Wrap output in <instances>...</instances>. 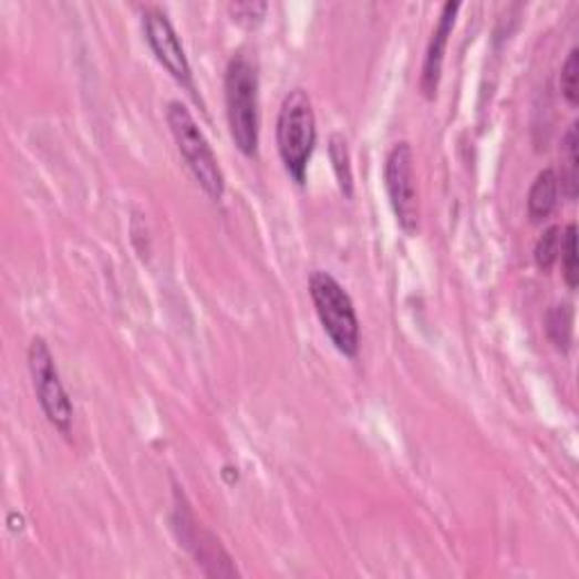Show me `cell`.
<instances>
[{
  "instance_id": "1",
  "label": "cell",
  "mask_w": 579,
  "mask_h": 579,
  "mask_svg": "<svg viewBox=\"0 0 579 579\" xmlns=\"http://www.w3.org/2000/svg\"><path fill=\"white\" fill-rule=\"evenodd\" d=\"M314 143H318V121H314L312 102L303 89H292L279 110L277 145L286 173L299 186L306 182Z\"/></svg>"
},
{
  "instance_id": "2",
  "label": "cell",
  "mask_w": 579,
  "mask_h": 579,
  "mask_svg": "<svg viewBox=\"0 0 579 579\" xmlns=\"http://www.w3.org/2000/svg\"><path fill=\"white\" fill-rule=\"evenodd\" d=\"M225 100L227 118L236 147L245 156H256L258 152V73L251 60L242 52L231 58L225 75Z\"/></svg>"
},
{
  "instance_id": "3",
  "label": "cell",
  "mask_w": 579,
  "mask_h": 579,
  "mask_svg": "<svg viewBox=\"0 0 579 579\" xmlns=\"http://www.w3.org/2000/svg\"><path fill=\"white\" fill-rule=\"evenodd\" d=\"M308 288L314 312L333 347L342 355L355 358L360 351V322L349 292L329 272H312Z\"/></svg>"
},
{
  "instance_id": "4",
  "label": "cell",
  "mask_w": 579,
  "mask_h": 579,
  "mask_svg": "<svg viewBox=\"0 0 579 579\" xmlns=\"http://www.w3.org/2000/svg\"><path fill=\"white\" fill-rule=\"evenodd\" d=\"M168 127L175 136V143L184 156L186 166L190 168L197 184L210 199H223L225 195V175L218 164V156L210 149L204 132L195 123L193 114L184 107L179 100L168 104Z\"/></svg>"
},
{
  "instance_id": "5",
  "label": "cell",
  "mask_w": 579,
  "mask_h": 579,
  "mask_svg": "<svg viewBox=\"0 0 579 579\" xmlns=\"http://www.w3.org/2000/svg\"><path fill=\"white\" fill-rule=\"evenodd\" d=\"M28 366L34 383V392L45 418L62 435H71L73 426V403L60 379L55 358H52L43 338H34L28 349Z\"/></svg>"
},
{
  "instance_id": "6",
  "label": "cell",
  "mask_w": 579,
  "mask_h": 579,
  "mask_svg": "<svg viewBox=\"0 0 579 579\" xmlns=\"http://www.w3.org/2000/svg\"><path fill=\"white\" fill-rule=\"evenodd\" d=\"M383 179L396 223L405 234H416L418 197H416V175H414V152L407 141L392 145V149L387 152Z\"/></svg>"
},
{
  "instance_id": "7",
  "label": "cell",
  "mask_w": 579,
  "mask_h": 579,
  "mask_svg": "<svg viewBox=\"0 0 579 579\" xmlns=\"http://www.w3.org/2000/svg\"><path fill=\"white\" fill-rule=\"evenodd\" d=\"M143 30L145 39L154 52V58L159 64L186 89L193 91V71L184 45L168 19V14L159 8H145L143 12Z\"/></svg>"
},
{
  "instance_id": "8",
  "label": "cell",
  "mask_w": 579,
  "mask_h": 579,
  "mask_svg": "<svg viewBox=\"0 0 579 579\" xmlns=\"http://www.w3.org/2000/svg\"><path fill=\"white\" fill-rule=\"evenodd\" d=\"M459 3H446L440 12L437 25L433 30V37L428 41L426 48V58H424V69H421V80H418V89L424 93L428 100H433L437 95L440 89V80H442V66H444V55H446V48H448V39L453 34L455 28V19L459 12Z\"/></svg>"
},
{
  "instance_id": "9",
  "label": "cell",
  "mask_w": 579,
  "mask_h": 579,
  "mask_svg": "<svg viewBox=\"0 0 579 579\" xmlns=\"http://www.w3.org/2000/svg\"><path fill=\"white\" fill-rule=\"evenodd\" d=\"M559 197V177L552 168H546L537 175L530 193H528V216L530 220L544 223L557 206Z\"/></svg>"
},
{
  "instance_id": "10",
  "label": "cell",
  "mask_w": 579,
  "mask_h": 579,
  "mask_svg": "<svg viewBox=\"0 0 579 579\" xmlns=\"http://www.w3.org/2000/svg\"><path fill=\"white\" fill-rule=\"evenodd\" d=\"M546 333L559 351H568L572 342V308L557 303L546 312Z\"/></svg>"
},
{
  "instance_id": "11",
  "label": "cell",
  "mask_w": 579,
  "mask_h": 579,
  "mask_svg": "<svg viewBox=\"0 0 579 579\" xmlns=\"http://www.w3.org/2000/svg\"><path fill=\"white\" fill-rule=\"evenodd\" d=\"M577 123H572L564 136V168H561V190L568 199L577 197L579 184V159H577Z\"/></svg>"
},
{
  "instance_id": "12",
  "label": "cell",
  "mask_w": 579,
  "mask_h": 579,
  "mask_svg": "<svg viewBox=\"0 0 579 579\" xmlns=\"http://www.w3.org/2000/svg\"><path fill=\"white\" fill-rule=\"evenodd\" d=\"M329 152H331V162H333V170H335L338 184H340L342 193L347 197H351L353 195V175H351V164H349L351 159H349V147H347L344 136L333 134Z\"/></svg>"
},
{
  "instance_id": "13",
  "label": "cell",
  "mask_w": 579,
  "mask_h": 579,
  "mask_svg": "<svg viewBox=\"0 0 579 579\" xmlns=\"http://www.w3.org/2000/svg\"><path fill=\"white\" fill-rule=\"evenodd\" d=\"M561 227L552 225L544 231V236L535 245V262L541 272H550L555 268V262L559 260L561 251Z\"/></svg>"
},
{
  "instance_id": "14",
  "label": "cell",
  "mask_w": 579,
  "mask_h": 579,
  "mask_svg": "<svg viewBox=\"0 0 579 579\" xmlns=\"http://www.w3.org/2000/svg\"><path fill=\"white\" fill-rule=\"evenodd\" d=\"M559 258H561V272H564L566 286L570 290H575L579 283V268H577V227L572 223L561 234Z\"/></svg>"
},
{
  "instance_id": "15",
  "label": "cell",
  "mask_w": 579,
  "mask_h": 579,
  "mask_svg": "<svg viewBox=\"0 0 579 579\" xmlns=\"http://www.w3.org/2000/svg\"><path fill=\"white\" fill-rule=\"evenodd\" d=\"M577 75H579V50L572 48L568 52V58L561 66V75H559V84H561V93L564 97L568 100V104H572V107H577L579 102V84H577Z\"/></svg>"
},
{
  "instance_id": "16",
  "label": "cell",
  "mask_w": 579,
  "mask_h": 579,
  "mask_svg": "<svg viewBox=\"0 0 579 579\" xmlns=\"http://www.w3.org/2000/svg\"><path fill=\"white\" fill-rule=\"evenodd\" d=\"M229 12L240 25H256L268 12V3H231Z\"/></svg>"
}]
</instances>
